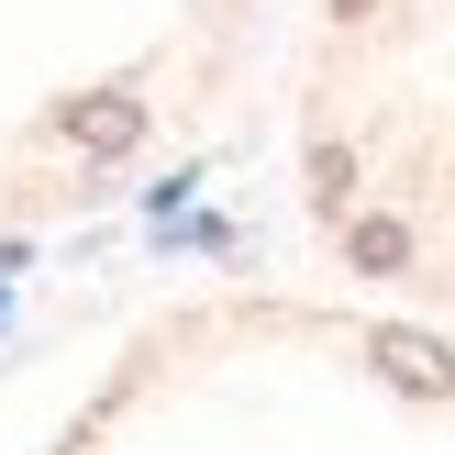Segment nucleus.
<instances>
[{
  "mask_svg": "<svg viewBox=\"0 0 455 455\" xmlns=\"http://www.w3.org/2000/svg\"><path fill=\"white\" fill-rule=\"evenodd\" d=\"M367 367L389 378V389H411V400H455V345H444V333L389 323V333H367Z\"/></svg>",
  "mask_w": 455,
  "mask_h": 455,
  "instance_id": "2",
  "label": "nucleus"
},
{
  "mask_svg": "<svg viewBox=\"0 0 455 455\" xmlns=\"http://www.w3.org/2000/svg\"><path fill=\"white\" fill-rule=\"evenodd\" d=\"M56 133L89 156V167H111V156H133L156 133V111H145V89H78V100L56 111Z\"/></svg>",
  "mask_w": 455,
  "mask_h": 455,
  "instance_id": "1",
  "label": "nucleus"
}]
</instances>
